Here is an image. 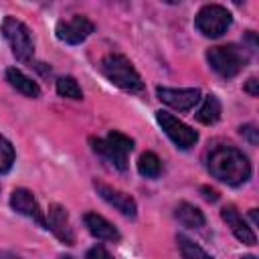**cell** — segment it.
<instances>
[{"label": "cell", "instance_id": "1", "mask_svg": "<svg viewBox=\"0 0 259 259\" xmlns=\"http://www.w3.org/2000/svg\"><path fill=\"white\" fill-rule=\"evenodd\" d=\"M206 168L212 178L227 186H241L251 178V162L235 146H217L206 156Z\"/></svg>", "mask_w": 259, "mask_h": 259}, {"label": "cell", "instance_id": "2", "mask_svg": "<svg viewBox=\"0 0 259 259\" xmlns=\"http://www.w3.org/2000/svg\"><path fill=\"white\" fill-rule=\"evenodd\" d=\"M249 59H251L249 51L239 45H221V47H210L206 51V61L210 69L223 79L237 77L249 65Z\"/></svg>", "mask_w": 259, "mask_h": 259}, {"label": "cell", "instance_id": "3", "mask_svg": "<svg viewBox=\"0 0 259 259\" xmlns=\"http://www.w3.org/2000/svg\"><path fill=\"white\" fill-rule=\"evenodd\" d=\"M101 73L119 89L130 91V93H142L144 91V81L140 77V73L136 71V67L132 65V61L123 55L111 53L107 57H103L101 61Z\"/></svg>", "mask_w": 259, "mask_h": 259}, {"label": "cell", "instance_id": "4", "mask_svg": "<svg viewBox=\"0 0 259 259\" xmlns=\"http://www.w3.org/2000/svg\"><path fill=\"white\" fill-rule=\"evenodd\" d=\"M91 150L99 154L103 160H107L113 168L125 172L127 170V158L134 150V140L121 132H109L105 138H89Z\"/></svg>", "mask_w": 259, "mask_h": 259}, {"label": "cell", "instance_id": "5", "mask_svg": "<svg viewBox=\"0 0 259 259\" xmlns=\"http://www.w3.org/2000/svg\"><path fill=\"white\" fill-rule=\"evenodd\" d=\"M2 36L10 45L12 55L20 63H32L34 57V40L30 34V28L18 20L16 16H4L2 20Z\"/></svg>", "mask_w": 259, "mask_h": 259}, {"label": "cell", "instance_id": "6", "mask_svg": "<svg viewBox=\"0 0 259 259\" xmlns=\"http://www.w3.org/2000/svg\"><path fill=\"white\" fill-rule=\"evenodd\" d=\"M231 24H233V14L221 4H204L194 16L196 30L206 38L223 36L231 28Z\"/></svg>", "mask_w": 259, "mask_h": 259}, {"label": "cell", "instance_id": "7", "mask_svg": "<svg viewBox=\"0 0 259 259\" xmlns=\"http://www.w3.org/2000/svg\"><path fill=\"white\" fill-rule=\"evenodd\" d=\"M156 121L160 123L162 132L168 136V140L180 148V150H188L198 142V132L192 130L190 125H186L184 121H180L178 117H174L168 111H156Z\"/></svg>", "mask_w": 259, "mask_h": 259}, {"label": "cell", "instance_id": "8", "mask_svg": "<svg viewBox=\"0 0 259 259\" xmlns=\"http://www.w3.org/2000/svg\"><path fill=\"white\" fill-rule=\"evenodd\" d=\"M93 30H95V24L83 14H73L69 18H63L55 26L57 38L67 45H81L83 40H87V36Z\"/></svg>", "mask_w": 259, "mask_h": 259}, {"label": "cell", "instance_id": "9", "mask_svg": "<svg viewBox=\"0 0 259 259\" xmlns=\"http://www.w3.org/2000/svg\"><path fill=\"white\" fill-rule=\"evenodd\" d=\"M156 95L162 103L176 111H190L194 105L202 99V93L198 87H186V89H170V87H158Z\"/></svg>", "mask_w": 259, "mask_h": 259}, {"label": "cell", "instance_id": "10", "mask_svg": "<svg viewBox=\"0 0 259 259\" xmlns=\"http://www.w3.org/2000/svg\"><path fill=\"white\" fill-rule=\"evenodd\" d=\"M93 186H95L97 194H99L109 206L117 208L123 217L134 219V217L138 214V204H136V200H134L132 194H127V192H123V190H117V188H113V186H109V184L97 182V180L93 182Z\"/></svg>", "mask_w": 259, "mask_h": 259}, {"label": "cell", "instance_id": "11", "mask_svg": "<svg viewBox=\"0 0 259 259\" xmlns=\"http://www.w3.org/2000/svg\"><path fill=\"white\" fill-rule=\"evenodd\" d=\"M47 229L63 243V245H73L75 243V233L71 229V221H69V212L65 206L61 204H51L47 210Z\"/></svg>", "mask_w": 259, "mask_h": 259}, {"label": "cell", "instance_id": "12", "mask_svg": "<svg viewBox=\"0 0 259 259\" xmlns=\"http://www.w3.org/2000/svg\"><path fill=\"white\" fill-rule=\"evenodd\" d=\"M10 206H12L16 212H20V214L28 217L30 221H34L38 227L47 229L45 212L40 210V206H38V202H36V198H34V194H32L30 190H26V188H16V190H12V194H10Z\"/></svg>", "mask_w": 259, "mask_h": 259}, {"label": "cell", "instance_id": "13", "mask_svg": "<svg viewBox=\"0 0 259 259\" xmlns=\"http://www.w3.org/2000/svg\"><path fill=\"white\" fill-rule=\"evenodd\" d=\"M221 217H223V221L227 223V227L233 231V235L243 243V245H249V247H253L255 243H257V237H255V231L247 225V221L239 214V210L233 206V204H229V206H223V210H221Z\"/></svg>", "mask_w": 259, "mask_h": 259}, {"label": "cell", "instance_id": "14", "mask_svg": "<svg viewBox=\"0 0 259 259\" xmlns=\"http://www.w3.org/2000/svg\"><path fill=\"white\" fill-rule=\"evenodd\" d=\"M83 221H85L87 231H89L95 239H99V241H113V243H117V241L121 239V235H119V231L113 227V223H109L105 217H101V214H97V212H87V214L83 217Z\"/></svg>", "mask_w": 259, "mask_h": 259}, {"label": "cell", "instance_id": "15", "mask_svg": "<svg viewBox=\"0 0 259 259\" xmlns=\"http://www.w3.org/2000/svg\"><path fill=\"white\" fill-rule=\"evenodd\" d=\"M6 81L10 87H14L18 93H22L24 97H30V99H36L40 97V87L36 81H32L28 75H24L20 69L16 67H10L6 69Z\"/></svg>", "mask_w": 259, "mask_h": 259}, {"label": "cell", "instance_id": "16", "mask_svg": "<svg viewBox=\"0 0 259 259\" xmlns=\"http://www.w3.org/2000/svg\"><path fill=\"white\" fill-rule=\"evenodd\" d=\"M221 113H223V107H221L219 97L212 95V93H208V95L202 97V103H200V107L196 109L194 117H196L200 123H204V125H212V123H217V121L221 119Z\"/></svg>", "mask_w": 259, "mask_h": 259}, {"label": "cell", "instance_id": "17", "mask_svg": "<svg viewBox=\"0 0 259 259\" xmlns=\"http://www.w3.org/2000/svg\"><path fill=\"white\" fill-rule=\"evenodd\" d=\"M174 217L178 219L180 225L188 227V229H200L204 227V214L198 206L190 204V202H178L176 210H174Z\"/></svg>", "mask_w": 259, "mask_h": 259}, {"label": "cell", "instance_id": "18", "mask_svg": "<svg viewBox=\"0 0 259 259\" xmlns=\"http://www.w3.org/2000/svg\"><path fill=\"white\" fill-rule=\"evenodd\" d=\"M138 172L144 178H158L162 172V162L158 158V154L154 152H144L138 160Z\"/></svg>", "mask_w": 259, "mask_h": 259}, {"label": "cell", "instance_id": "19", "mask_svg": "<svg viewBox=\"0 0 259 259\" xmlns=\"http://www.w3.org/2000/svg\"><path fill=\"white\" fill-rule=\"evenodd\" d=\"M176 243H178V249L182 253L184 259H214L210 257L198 243H194L192 239H188L186 235H178L176 237Z\"/></svg>", "mask_w": 259, "mask_h": 259}, {"label": "cell", "instance_id": "20", "mask_svg": "<svg viewBox=\"0 0 259 259\" xmlns=\"http://www.w3.org/2000/svg\"><path fill=\"white\" fill-rule=\"evenodd\" d=\"M57 93L61 97H67V99H83V91H81V85L77 83L75 77L71 75H65V77H59L57 79Z\"/></svg>", "mask_w": 259, "mask_h": 259}, {"label": "cell", "instance_id": "21", "mask_svg": "<svg viewBox=\"0 0 259 259\" xmlns=\"http://www.w3.org/2000/svg\"><path fill=\"white\" fill-rule=\"evenodd\" d=\"M14 160H16V154L12 144L4 136H0V174H6L14 166Z\"/></svg>", "mask_w": 259, "mask_h": 259}, {"label": "cell", "instance_id": "22", "mask_svg": "<svg viewBox=\"0 0 259 259\" xmlns=\"http://www.w3.org/2000/svg\"><path fill=\"white\" fill-rule=\"evenodd\" d=\"M85 259H113V257L103 245H95L85 253Z\"/></svg>", "mask_w": 259, "mask_h": 259}, {"label": "cell", "instance_id": "23", "mask_svg": "<svg viewBox=\"0 0 259 259\" xmlns=\"http://www.w3.org/2000/svg\"><path fill=\"white\" fill-rule=\"evenodd\" d=\"M257 132H259V130H257L253 123L241 125V136H245V138L249 140V144H251V146H255V144H257V140H259V138H257Z\"/></svg>", "mask_w": 259, "mask_h": 259}, {"label": "cell", "instance_id": "24", "mask_svg": "<svg viewBox=\"0 0 259 259\" xmlns=\"http://www.w3.org/2000/svg\"><path fill=\"white\" fill-rule=\"evenodd\" d=\"M243 89H245V93H249L251 97H257V95H259V81H257V77H249Z\"/></svg>", "mask_w": 259, "mask_h": 259}, {"label": "cell", "instance_id": "25", "mask_svg": "<svg viewBox=\"0 0 259 259\" xmlns=\"http://www.w3.org/2000/svg\"><path fill=\"white\" fill-rule=\"evenodd\" d=\"M200 192H202L204 200H208V202H217V200H219V192H217L214 188H208V186H200Z\"/></svg>", "mask_w": 259, "mask_h": 259}, {"label": "cell", "instance_id": "26", "mask_svg": "<svg viewBox=\"0 0 259 259\" xmlns=\"http://www.w3.org/2000/svg\"><path fill=\"white\" fill-rule=\"evenodd\" d=\"M249 214H251V221H253V223L257 225V223H259V217H257V210H255V208H251V212H249Z\"/></svg>", "mask_w": 259, "mask_h": 259}, {"label": "cell", "instance_id": "27", "mask_svg": "<svg viewBox=\"0 0 259 259\" xmlns=\"http://www.w3.org/2000/svg\"><path fill=\"white\" fill-rule=\"evenodd\" d=\"M241 259H257L255 255H245V257H241Z\"/></svg>", "mask_w": 259, "mask_h": 259}, {"label": "cell", "instance_id": "28", "mask_svg": "<svg viewBox=\"0 0 259 259\" xmlns=\"http://www.w3.org/2000/svg\"><path fill=\"white\" fill-rule=\"evenodd\" d=\"M61 259H71V257H61Z\"/></svg>", "mask_w": 259, "mask_h": 259}]
</instances>
